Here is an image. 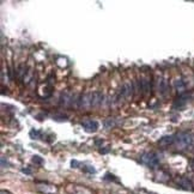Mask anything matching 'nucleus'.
I'll return each instance as SVG.
<instances>
[{"label": "nucleus", "mask_w": 194, "mask_h": 194, "mask_svg": "<svg viewBox=\"0 0 194 194\" xmlns=\"http://www.w3.org/2000/svg\"><path fill=\"white\" fill-rule=\"evenodd\" d=\"M142 163L145 164L146 167L153 169V168L158 167L159 161H158V157H157L153 152H145V153L142 156Z\"/></svg>", "instance_id": "obj_3"}, {"label": "nucleus", "mask_w": 194, "mask_h": 194, "mask_svg": "<svg viewBox=\"0 0 194 194\" xmlns=\"http://www.w3.org/2000/svg\"><path fill=\"white\" fill-rule=\"evenodd\" d=\"M192 143H193V138H192V134L188 132H181L175 135V145L180 150L189 147L192 145Z\"/></svg>", "instance_id": "obj_2"}, {"label": "nucleus", "mask_w": 194, "mask_h": 194, "mask_svg": "<svg viewBox=\"0 0 194 194\" xmlns=\"http://www.w3.org/2000/svg\"><path fill=\"white\" fill-rule=\"evenodd\" d=\"M82 126L83 128L86 131V132H96L98 129V122L95 121V120H90V119H86L82 122Z\"/></svg>", "instance_id": "obj_4"}, {"label": "nucleus", "mask_w": 194, "mask_h": 194, "mask_svg": "<svg viewBox=\"0 0 194 194\" xmlns=\"http://www.w3.org/2000/svg\"><path fill=\"white\" fill-rule=\"evenodd\" d=\"M104 95L101 91H94V92H88L84 94L83 96L78 99L77 107L78 108H92V107H97L103 102Z\"/></svg>", "instance_id": "obj_1"}, {"label": "nucleus", "mask_w": 194, "mask_h": 194, "mask_svg": "<svg viewBox=\"0 0 194 194\" xmlns=\"http://www.w3.org/2000/svg\"><path fill=\"white\" fill-rule=\"evenodd\" d=\"M104 126H105V128H112V127L115 126V122H114L113 119H107L104 121Z\"/></svg>", "instance_id": "obj_9"}, {"label": "nucleus", "mask_w": 194, "mask_h": 194, "mask_svg": "<svg viewBox=\"0 0 194 194\" xmlns=\"http://www.w3.org/2000/svg\"><path fill=\"white\" fill-rule=\"evenodd\" d=\"M32 161H34V162H35V163H42V158H40V157H38V156H35V157H34V159H32Z\"/></svg>", "instance_id": "obj_10"}, {"label": "nucleus", "mask_w": 194, "mask_h": 194, "mask_svg": "<svg viewBox=\"0 0 194 194\" xmlns=\"http://www.w3.org/2000/svg\"><path fill=\"white\" fill-rule=\"evenodd\" d=\"M175 144V135H168V137H163L159 142L158 145L162 147H168V146Z\"/></svg>", "instance_id": "obj_6"}, {"label": "nucleus", "mask_w": 194, "mask_h": 194, "mask_svg": "<svg viewBox=\"0 0 194 194\" xmlns=\"http://www.w3.org/2000/svg\"><path fill=\"white\" fill-rule=\"evenodd\" d=\"M175 86H176V89H177L179 92H183L186 90V86H185V84H183V82L181 79H177L175 82Z\"/></svg>", "instance_id": "obj_8"}, {"label": "nucleus", "mask_w": 194, "mask_h": 194, "mask_svg": "<svg viewBox=\"0 0 194 194\" xmlns=\"http://www.w3.org/2000/svg\"><path fill=\"white\" fill-rule=\"evenodd\" d=\"M176 182H177V185H179L181 188H183V189H188V191H192V189H193L192 182H191L187 177H179V179H176Z\"/></svg>", "instance_id": "obj_5"}, {"label": "nucleus", "mask_w": 194, "mask_h": 194, "mask_svg": "<svg viewBox=\"0 0 194 194\" xmlns=\"http://www.w3.org/2000/svg\"><path fill=\"white\" fill-rule=\"evenodd\" d=\"M132 85L131 84H125L123 86H122V89L120 90V95L121 97H125V98H129V97L132 96Z\"/></svg>", "instance_id": "obj_7"}]
</instances>
